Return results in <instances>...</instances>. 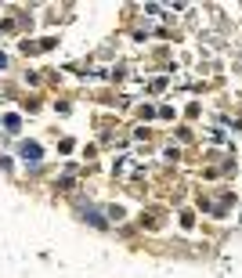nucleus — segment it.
<instances>
[{
	"label": "nucleus",
	"mask_w": 242,
	"mask_h": 278,
	"mask_svg": "<svg viewBox=\"0 0 242 278\" xmlns=\"http://www.w3.org/2000/svg\"><path fill=\"white\" fill-rule=\"evenodd\" d=\"M18 127H22L18 116H4V130H8V134H18Z\"/></svg>",
	"instance_id": "nucleus-2"
},
{
	"label": "nucleus",
	"mask_w": 242,
	"mask_h": 278,
	"mask_svg": "<svg viewBox=\"0 0 242 278\" xmlns=\"http://www.w3.org/2000/svg\"><path fill=\"white\" fill-rule=\"evenodd\" d=\"M4 65H8V58H4V54H0V69H4Z\"/></svg>",
	"instance_id": "nucleus-3"
},
{
	"label": "nucleus",
	"mask_w": 242,
	"mask_h": 278,
	"mask_svg": "<svg viewBox=\"0 0 242 278\" xmlns=\"http://www.w3.org/2000/svg\"><path fill=\"white\" fill-rule=\"evenodd\" d=\"M18 155L25 159V163H40V159H44V148H40L36 141H22L18 145Z\"/></svg>",
	"instance_id": "nucleus-1"
}]
</instances>
